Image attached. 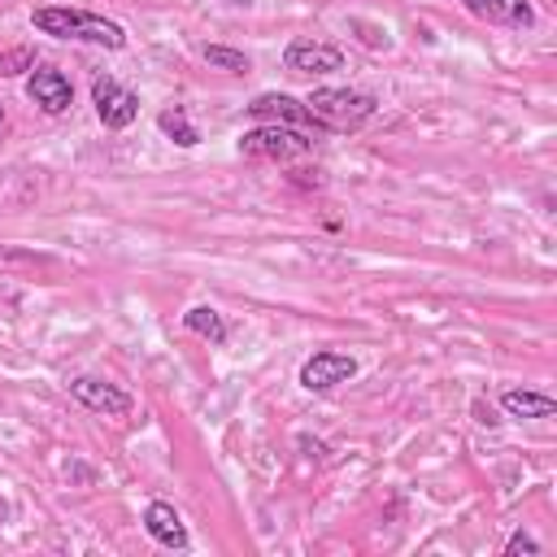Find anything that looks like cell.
I'll list each match as a JSON object with an SVG mask.
<instances>
[{
  "label": "cell",
  "mask_w": 557,
  "mask_h": 557,
  "mask_svg": "<svg viewBox=\"0 0 557 557\" xmlns=\"http://www.w3.org/2000/svg\"><path fill=\"white\" fill-rule=\"evenodd\" d=\"M70 396H74L83 409H91V413H104V418H126V413L135 409L131 392H122L117 383H109V379H96V374H78V379H70Z\"/></svg>",
  "instance_id": "5"
},
{
  "label": "cell",
  "mask_w": 557,
  "mask_h": 557,
  "mask_svg": "<svg viewBox=\"0 0 557 557\" xmlns=\"http://www.w3.org/2000/svg\"><path fill=\"white\" fill-rule=\"evenodd\" d=\"M248 113H252L257 122H274V126H300V131H313V135H318V122L309 117L305 100L283 96V91H261V96L248 104Z\"/></svg>",
  "instance_id": "8"
},
{
  "label": "cell",
  "mask_w": 557,
  "mask_h": 557,
  "mask_svg": "<svg viewBox=\"0 0 557 557\" xmlns=\"http://www.w3.org/2000/svg\"><path fill=\"white\" fill-rule=\"evenodd\" d=\"M157 126H161V135H170L178 148H196V144H200V131L187 122V113H183L178 104H174V109H161V113H157Z\"/></svg>",
  "instance_id": "14"
},
{
  "label": "cell",
  "mask_w": 557,
  "mask_h": 557,
  "mask_svg": "<svg viewBox=\"0 0 557 557\" xmlns=\"http://www.w3.org/2000/svg\"><path fill=\"white\" fill-rule=\"evenodd\" d=\"M91 100H96V117H100L109 131H126V126L139 117V96H135L131 87H122L117 78H109V74H96Z\"/></svg>",
  "instance_id": "4"
},
{
  "label": "cell",
  "mask_w": 557,
  "mask_h": 557,
  "mask_svg": "<svg viewBox=\"0 0 557 557\" xmlns=\"http://www.w3.org/2000/svg\"><path fill=\"white\" fill-rule=\"evenodd\" d=\"M144 531L161 544V548H187L191 544V535H187V527H183V518H178V509L174 505H165V500H152L148 509H144Z\"/></svg>",
  "instance_id": "11"
},
{
  "label": "cell",
  "mask_w": 557,
  "mask_h": 557,
  "mask_svg": "<svg viewBox=\"0 0 557 557\" xmlns=\"http://www.w3.org/2000/svg\"><path fill=\"white\" fill-rule=\"evenodd\" d=\"M352 374H357V357L335 352V348H322V352H313V357L300 366V387H305V392H331V387L348 383Z\"/></svg>",
  "instance_id": "6"
},
{
  "label": "cell",
  "mask_w": 557,
  "mask_h": 557,
  "mask_svg": "<svg viewBox=\"0 0 557 557\" xmlns=\"http://www.w3.org/2000/svg\"><path fill=\"white\" fill-rule=\"evenodd\" d=\"M0 122H4V104H0Z\"/></svg>",
  "instance_id": "18"
},
{
  "label": "cell",
  "mask_w": 557,
  "mask_h": 557,
  "mask_svg": "<svg viewBox=\"0 0 557 557\" xmlns=\"http://www.w3.org/2000/svg\"><path fill=\"white\" fill-rule=\"evenodd\" d=\"M30 26L57 39H78V44H100V48H126V30L100 13H83V9H65V4H44L30 13Z\"/></svg>",
  "instance_id": "1"
},
{
  "label": "cell",
  "mask_w": 557,
  "mask_h": 557,
  "mask_svg": "<svg viewBox=\"0 0 557 557\" xmlns=\"http://www.w3.org/2000/svg\"><path fill=\"white\" fill-rule=\"evenodd\" d=\"M505 553H540V540L527 535V531H513V535L505 540Z\"/></svg>",
  "instance_id": "17"
},
{
  "label": "cell",
  "mask_w": 557,
  "mask_h": 557,
  "mask_svg": "<svg viewBox=\"0 0 557 557\" xmlns=\"http://www.w3.org/2000/svg\"><path fill=\"white\" fill-rule=\"evenodd\" d=\"M22 70H35V48H13V52H0V74L13 78Z\"/></svg>",
  "instance_id": "16"
},
{
  "label": "cell",
  "mask_w": 557,
  "mask_h": 557,
  "mask_svg": "<svg viewBox=\"0 0 557 557\" xmlns=\"http://www.w3.org/2000/svg\"><path fill=\"white\" fill-rule=\"evenodd\" d=\"M283 65L292 74H335L344 70V52L335 44H318V39H292L283 52Z\"/></svg>",
  "instance_id": "7"
},
{
  "label": "cell",
  "mask_w": 557,
  "mask_h": 557,
  "mask_svg": "<svg viewBox=\"0 0 557 557\" xmlns=\"http://www.w3.org/2000/svg\"><path fill=\"white\" fill-rule=\"evenodd\" d=\"M305 109L318 122V131L348 135V131H361L379 113V100L366 96V91H352V87H313Z\"/></svg>",
  "instance_id": "2"
},
{
  "label": "cell",
  "mask_w": 557,
  "mask_h": 557,
  "mask_svg": "<svg viewBox=\"0 0 557 557\" xmlns=\"http://www.w3.org/2000/svg\"><path fill=\"white\" fill-rule=\"evenodd\" d=\"M26 96H30L44 113H52V117L70 113V104H74V87H70V78H65L61 70H35L30 83H26Z\"/></svg>",
  "instance_id": "9"
},
{
  "label": "cell",
  "mask_w": 557,
  "mask_h": 557,
  "mask_svg": "<svg viewBox=\"0 0 557 557\" xmlns=\"http://www.w3.org/2000/svg\"><path fill=\"white\" fill-rule=\"evenodd\" d=\"M205 61H209L213 70H226V74H244V70H248V57L235 52V48H222V44H209V48H205Z\"/></svg>",
  "instance_id": "15"
},
{
  "label": "cell",
  "mask_w": 557,
  "mask_h": 557,
  "mask_svg": "<svg viewBox=\"0 0 557 557\" xmlns=\"http://www.w3.org/2000/svg\"><path fill=\"white\" fill-rule=\"evenodd\" d=\"M479 22L487 26H513V30H527L535 26V9L531 0H461Z\"/></svg>",
  "instance_id": "10"
},
{
  "label": "cell",
  "mask_w": 557,
  "mask_h": 557,
  "mask_svg": "<svg viewBox=\"0 0 557 557\" xmlns=\"http://www.w3.org/2000/svg\"><path fill=\"white\" fill-rule=\"evenodd\" d=\"M183 326H187L191 335L209 339L213 348H218V344H226V322H222V313H218L213 305H191V309L183 313Z\"/></svg>",
  "instance_id": "13"
},
{
  "label": "cell",
  "mask_w": 557,
  "mask_h": 557,
  "mask_svg": "<svg viewBox=\"0 0 557 557\" xmlns=\"http://www.w3.org/2000/svg\"><path fill=\"white\" fill-rule=\"evenodd\" d=\"M500 409H505L509 418H553L557 400L544 396V392H531V387H509V392L500 396Z\"/></svg>",
  "instance_id": "12"
},
{
  "label": "cell",
  "mask_w": 557,
  "mask_h": 557,
  "mask_svg": "<svg viewBox=\"0 0 557 557\" xmlns=\"http://www.w3.org/2000/svg\"><path fill=\"white\" fill-rule=\"evenodd\" d=\"M305 152H313V135L300 126L261 122L239 135V157H248V161H296Z\"/></svg>",
  "instance_id": "3"
}]
</instances>
